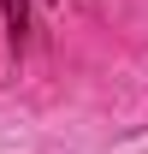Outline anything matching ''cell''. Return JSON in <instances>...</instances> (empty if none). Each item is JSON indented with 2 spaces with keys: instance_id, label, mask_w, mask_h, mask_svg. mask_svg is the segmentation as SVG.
Listing matches in <instances>:
<instances>
[{
  "instance_id": "obj_1",
  "label": "cell",
  "mask_w": 148,
  "mask_h": 154,
  "mask_svg": "<svg viewBox=\"0 0 148 154\" xmlns=\"http://www.w3.org/2000/svg\"><path fill=\"white\" fill-rule=\"evenodd\" d=\"M6 24H12V36L24 30V0H6Z\"/></svg>"
}]
</instances>
